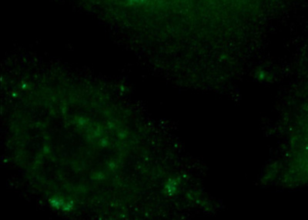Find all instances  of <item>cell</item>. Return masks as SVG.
I'll use <instances>...</instances> for the list:
<instances>
[{"mask_svg":"<svg viewBox=\"0 0 308 220\" xmlns=\"http://www.w3.org/2000/svg\"><path fill=\"white\" fill-rule=\"evenodd\" d=\"M65 202L66 201H65L63 199L58 198V197H53V198L50 199L49 203H50V206H51L52 208L58 210H62L63 207L64 206Z\"/></svg>","mask_w":308,"mask_h":220,"instance_id":"cell-1","label":"cell"},{"mask_svg":"<svg viewBox=\"0 0 308 220\" xmlns=\"http://www.w3.org/2000/svg\"><path fill=\"white\" fill-rule=\"evenodd\" d=\"M166 190L167 192L170 193H175V191L176 190V185L174 184V182H169V183L166 185Z\"/></svg>","mask_w":308,"mask_h":220,"instance_id":"cell-3","label":"cell"},{"mask_svg":"<svg viewBox=\"0 0 308 220\" xmlns=\"http://www.w3.org/2000/svg\"><path fill=\"white\" fill-rule=\"evenodd\" d=\"M73 208H74V203L73 201H66L64 206L62 208V211L69 213V212L72 211L73 209Z\"/></svg>","mask_w":308,"mask_h":220,"instance_id":"cell-2","label":"cell"},{"mask_svg":"<svg viewBox=\"0 0 308 220\" xmlns=\"http://www.w3.org/2000/svg\"><path fill=\"white\" fill-rule=\"evenodd\" d=\"M101 143H102V146H105V147L109 145V142H108L106 139H105V138H103V139L102 140V142H101Z\"/></svg>","mask_w":308,"mask_h":220,"instance_id":"cell-4","label":"cell"}]
</instances>
